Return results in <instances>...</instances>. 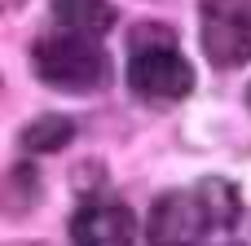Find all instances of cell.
Masks as SVG:
<instances>
[{
  "label": "cell",
  "mask_w": 251,
  "mask_h": 246,
  "mask_svg": "<svg viewBox=\"0 0 251 246\" xmlns=\"http://www.w3.org/2000/svg\"><path fill=\"white\" fill-rule=\"evenodd\" d=\"M128 84L146 101H185L194 92V66L176 53V44H172L168 31L146 26V31L132 35Z\"/></svg>",
  "instance_id": "6da1fadb"
},
{
  "label": "cell",
  "mask_w": 251,
  "mask_h": 246,
  "mask_svg": "<svg viewBox=\"0 0 251 246\" xmlns=\"http://www.w3.org/2000/svg\"><path fill=\"white\" fill-rule=\"evenodd\" d=\"M31 70L57 92H93L106 84L110 62L97 48V40L75 35V31H57L31 48Z\"/></svg>",
  "instance_id": "7a4b0ae2"
},
{
  "label": "cell",
  "mask_w": 251,
  "mask_h": 246,
  "mask_svg": "<svg viewBox=\"0 0 251 246\" xmlns=\"http://www.w3.org/2000/svg\"><path fill=\"white\" fill-rule=\"evenodd\" d=\"M207 229H216V220H212V207L199 185L154 198V207L146 216V242L150 246H199L207 238Z\"/></svg>",
  "instance_id": "3957f363"
},
{
  "label": "cell",
  "mask_w": 251,
  "mask_h": 246,
  "mask_svg": "<svg viewBox=\"0 0 251 246\" xmlns=\"http://www.w3.org/2000/svg\"><path fill=\"white\" fill-rule=\"evenodd\" d=\"M203 53L234 70L251 62V0H203Z\"/></svg>",
  "instance_id": "277c9868"
},
{
  "label": "cell",
  "mask_w": 251,
  "mask_h": 246,
  "mask_svg": "<svg viewBox=\"0 0 251 246\" xmlns=\"http://www.w3.org/2000/svg\"><path fill=\"white\" fill-rule=\"evenodd\" d=\"M71 242L75 246H137V220L119 202H93V207L75 211Z\"/></svg>",
  "instance_id": "5b68a950"
},
{
  "label": "cell",
  "mask_w": 251,
  "mask_h": 246,
  "mask_svg": "<svg viewBox=\"0 0 251 246\" xmlns=\"http://www.w3.org/2000/svg\"><path fill=\"white\" fill-rule=\"evenodd\" d=\"M53 18H57L62 31H75V35L97 40V35H106L115 26L119 13H115L110 0H53Z\"/></svg>",
  "instance_id": "8992f818"
},
{
  "label": "cell",
  "mask_w": 251,
  "mask_h": 246,
  "mask_svg": "<svg viewBox=\"0 0 251 246\" xmlns=\"http://www.w3.org/2000/svg\"><path fill=\"white\" fill-rule=\"evenodd\" d=\"M71 136H75V123H71V119L44 114V119H35V123L22 132V145H26L31 154H53V150L71 145Z\"/></svg>",
  "instance_id": "52a82bcc"
},
{
  "label": "cell",
  "mask_w": 251,
  "mask_h": 246,
  "mask_svg": "<svg viewBox=\"0 0 251 246\" xmlns=\"http://www.w3.org/2000/svg\"><path fill=\"white\" fill-rule=\"evenodd\" d=\"M199 189H203V198H207V207H212V220H216V229H234V224H238V216H243L238 189H234L229 180H221V176H212V180H199Z\"/></svg>",
  "instance_id": "ba28073f"
},
{
  "label": "cell",
  "mask_w": 251,
  "mask_h": 246,
  "mask_svg": "<svg viewBox=\"0 0 251 246\" xmlns=\"http://www.w3.org/2000/svg\"><path fill=\"white\" fill-rule=\"evenodd\" d=\"M247 101H251V88H247Z\"/></svg>",
  "instance_id": "9c48e42d"
}]
</instances>
